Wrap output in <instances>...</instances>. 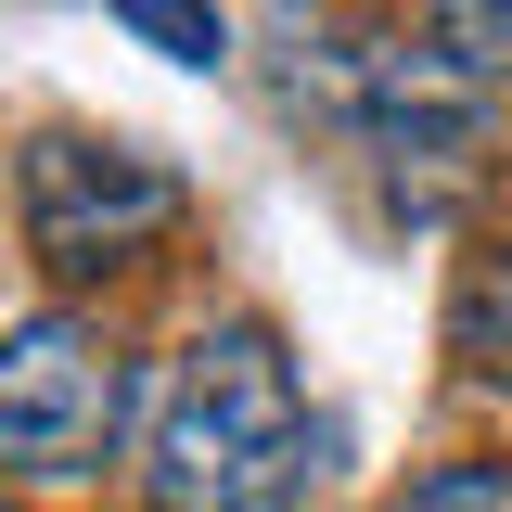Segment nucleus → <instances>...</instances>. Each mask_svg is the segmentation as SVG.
Here are the masks:
<instances>
[{
    "label": "nucleus",
    "instance_id": "423d86ee",
    "mask_svg": "<svg viewBox=\"0 0 512 512\" xmlns=\"http://www.w3.org/2000/svg\"><path fill=\"white\" fill-rule=\"evenodd\" d=\"M397 512H512V448H487V461H436V474H410V487H397Z\"/></svg>",
    "mask_w": 512,
    "mask_h": 512
},
{
    "label": "nucleus",
    "instance_id": "6e6552de",
    "mask_svg": "<svg viewBox=\"0 0 512 512\" xmlns=\"http://www.w3.org/2000/svg\"><path fill=\"white\" fill-rule=\"evenodd\" d=\"M0 512H13V500H0Z\"/></svg>",
    "mask_w": 512,
    "mask_h": 512
},
{
    "label": "nucleus",
    "instance_id": "f03ea898",
    "mask_svg": "<svg viewBox=\"0 0 512 512\" xmlns=\"http://www.w3.org/2000/svg\"><path fill=\"white\" fill-rule=\"evenodd\" d=\"M13 205H26V244L52 282H103V269H141L192 218V192L167 154L141 141H103V128H39L26 167H13Z\"/></svg>",
    "mask_w": 512,
    "mask_h": 512
},
{
    "label": "nucleus",
    "instance_id": "20e7f679",
    "mask_svg": "<svg viewBox=\"0 0 512 512\" xmlns=\"http://www.w3.org/2000/svg\"><path fill=\"white\" fill-rule=\"evenodd\" d=\"M448 359L461 372L512 384V244H487L474 269H461V308H448Z\"/></svg>",
    "mask_w": 512,
    "mask_h": 512
},
{
    "label": "nucleus",
    "instance_id": "f257e3e1",
    "mask_svg": "<svg viewBox=\"0 0 512 512\" xmlns=\"http://www.w3.org/2000/svg\"><path fill=\"white\" fill-rule=\"evenodd\" d=\"M308 384L295 346L269 320H205L180 346V372L154 397V436H141V500L154 512H282L308 487Z\"/></svg>",
    "mask_w": 512,
    "mask_h": 512
},
{
    "label": "nucleus",
    "instance_id": "0eeeda50",
    "mask_svg": "<svg viewBox=\"0 0 512 512\" xmlns=\"http://www.w3.org/2000/svg\"><path fill=\"white\" fill-rule=\"evenodd\" d=\"M116 26H128V39H154L167 64H218V52H231L205 0H116Z\"/></svg>",
    "mask_w": 512,
    "mask_h": 512
},
{
    "label": "nucleus",
    "instance_id": "39448f33",
    "mask_svg": "<svg viewBox=\"0 0 512 512\" xmlns=\"http://www.w3.org/2000/svg\"><path fill=\"white\" fill-rule=\"evenodd\" d=\"M423 52L448 64V77H512V0H423Z\"/></svg>",
    "mask_w": 512,
    "mask_h": 512
},
{
    "label": "nucleus",
    "instance_id": "7ed1b4c3",
    "mask_svg": "<svg viewBox=\"0 0 512 512\" xmlns=\"http://www.w3.org/2000/svg\"><path fill=\"white\" fill-rule=\"evenodd\" d=\"M128 423V359L103 320L26 308L0 320V474H103Z\"/></svg>",
    "mask_w": 512,
    "mask_h": 512
}]
</instances>
